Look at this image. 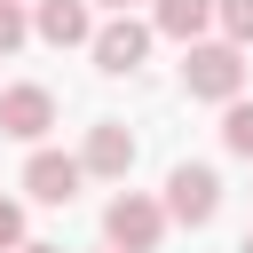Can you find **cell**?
Masks as SVG:
<instances>
[{"label":"cell","instance_id":"6da1fadb","mask_svg":"<svg viewBox=\"0 0 253 253\" xmlns=\"http://www.w3.org/2000/svg\"><path fill=\"white\" fill-rule=\"evenodd\" d=\"M182 87L198 103H237L245 95V47L237 40H190L182 47Z\"/></svg>","mask_w":253,"mask_h":253},{"label":"cell","instance_id":"7a4b0ae2","mask_svg":"<svg viewBox=\"0 0 253 253\" xmlns=\"http://www.w3.org/2000/svg\"><path fill=\"white\" fill-rule=\"evenodd\" d=\"M166 198H142V190H119L111 206H103V245H119V253H158V237H166Z\"/></svg>","mask_w":253,"mask_h":253},{"label":"cell","instance_id":"3957f363","mask_svg":"<svg viewBox=\"0 0 253 253\" xmlns=\"http://www.w3.org/2000/svg\"><path fill=\"white\" fill-rule=\"evenodd\" d=\"M150 40H158V24H142V16H111V24H95V71H111V79H126V71H142V55H150Z\"/></svg>","mask_w":253,"mask_h":253},{"label":"cell","instance_id":"277c9868","mask_svg":"<svg viewBox=\"0 0 253 253\" xmlns=\"http://www.w3.org/2000/svg\"><path fill=\"white\" fill-rule=\"evenodd\" d=\"M166 213H174L182 229H206V221L221 213V174L198 166V158H182V166L166 174Z\"/></svg>","mask_w":253,"mask_h":253},{"label":"cell","instance_id":"5b68a950","mask_svg":"<svg viewBox=\"0 0 253 253\" xmlns=\"http://www.w3.org/2000/svg\"><path fill=\"white\" fill-rule=\"evenodd\" d=\"M79 182H87V158H71V150H40V142H32V158H24V190H32L40 206H71Z\"/></svg>","mask_w":253,"mask_h":253},{"label":"cell","instance_id":"8992f818","mask_svg":"<svg viewBox=\"0 0 253 253\" xmlns=\"http://www.w3.org/2000/svg\"><path fill=\"white\" fill-rule=\"evenodd\" d=\"M47 126H55V95H47L40 79L0 87V134H8V142H40Z\"/></svg>","mask_w":253,"mask_h":253},{"label":"cell","instance_id":"52a82bcc","mask_svg":"<svg viewBox=\"0 0 253 253\" xmlns=\"http://www.w3.org/2000/svg\"><path fill=\"white\" fill-rule=\"evenodd\" d=\"M32 32H40L47 47H95V16H87V0H40V8H32Z\"/></svg>","mask_w":253,"mask_h":253},{"label":"cell","instance_id":"ba28073f","mask_svg":"<svg viewBox=\"0 0 253 253\" xmlns=\"http://www.w3.org/2000/svg\"><path fill=\"white\" fill-rule=\"evenodd\" d=\"M79 158H87V174H103V182H126V166H134V134H126L119 119H95Z\"/></svg>","mask_w":253,"mask_h":253},{"label":"cell","instance_id":"9c48e42d","mask_svg":"<svg viewBox=\"0 0 253 253\" xmlns=\"http://www.w3.org/2000/svg\"><path fill=\"white\" fill-rule=\"evenodd\" d=\"M150 24L190 47V40H206V24H221V0H150Z\"/></svg>","mask_w":253,"mask_h":253},{"label":"cell","instance_id":"30bf717a","mask_svg":"<svg viewBox=\"0 0 253 253\" xmlns=\"http://www.w3.org/2000/svg\"><path fill=\"white\" fill-rule=\"evenodd\" d=\"M221 150H229V158H253V103H245V95L221 103Z\"/></svg>","mask_w":253,"mask_h":253},{"label":"cell","instance_id":"8fae6325","mask_svg":"<svg viewBox=\"0 0 253 253\" xmlns=\"http://www.w3.org/2000/svg\"><path fill=\"white\" fill-rule=\"evenodd\" d=\"M24 40H32V8L24 0H0V55H16Z\"/></svg>","mask_w":253,"mask_h":253},{"label":"cell","instance_id":"7c38bea8","mask_svg":"<svg viewBox=\"0 0 253 253\" xmlns=\"http://www.w3.org/2000/svg\"><path fill=\"white\" fill-rule=\"evenodd\" d=\"M221 32L237 47H253V0H221Z\"/></svg>","mask_w":253,"mask_h":253},{"label":"cell","instance_id":"4fadbf2b","mask_svg":"<svg viewBox=\"0 0 253 253\" xmlns=\"http://www.w3.org/2000/svg\"><path fill=\"white\" fill-rule=\"evenodd\" d=\"M16 245H24V206L0 198V253H16Z\"/></svg>","mask_w":253,"mask_h":253},{"label":"cell","instance_id":"5bb4252c","mask_svg":"<svg viewBox=\"0 0 253 253\" xmlns=\"http://www.w3.org/2000/svg\"><path fill=\"white\" fill-rule=\"evenodd\" d=\"M16 253H63V245H32V237H24V245H16Z\"/></svg>","mask_w":253,"mask_h":253},{"label":"cell","instance_id":"9a60e30c","mask_svg":"<svg viewBox=\"0 0 253 253\" xmlns=\"http://www.w3.org/2000/svg\"><path fill=\"white\" fill-rule=\"evenodd\" d=\"M95 8H111V16H119V8H134V0H95Z\"/></svg>","mask_w":253,"mask_h":253},{"label":"cell","instance_id":"2e32d148","mask_svg":"<svg viewBox=\"0 0 253 253\" xmlns=\"http://www.w3.org/2000/svg\"><path fill=\"white\" fill-rule=\"evenodd\" d=\"M237 253H253V229H245V237H237Z\"/></svg>","mask_w":253,"mask_h":253},{"label":"cell","instance_id":"e0dca14e","mask_svg":"<svg viewBox=\"0 0 253 253\" xmlns=\"http://www.w3.org/2000/svg\"><path fill=\"white\" fill-rule=\"evenodd\" d=\"M103 253H119V245H103Z\"/></svg>","mask_w":253,"mask_h":253}]
</instances>
